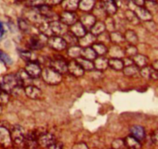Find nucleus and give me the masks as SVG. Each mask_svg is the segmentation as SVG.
<instances>
[{"instance_id":"f257e3e1","label":"nucleus","mask_w":158,"mask_h":149,"mask_svg":"<svg viewBox=\"0 0 158 149\" xmlns=\"http://www.w3.org/2000/svg\"><path fill=\"white\" fill-rule=\"evenodd\" d=\"M16 75L13 74H9L3 76L2 81L0 83V88L3 92L7 93H11L16 91V89L21 88Z\"/></svg>"},{"instance_id":"f03ea898","label":"nucleus","mask_w":158,"mask_h":149,"mask_svg":"<svg viewBox=\"0 0 158 149\" xmlns=\"http://www.w3.org/2000/svg\"><path fill=\"white\" fill-rule=\"evenodd\" d=\"M41 76L44 81L49 85H57L62 80L61 74L50 66L42 71Z\"/></svg>"},{"instance_id":"7ed1b4c3","label":"nucleus","mask_w":158,"mask_h":149,"mask_svg":"<svg viewBox=\"0 0 158 149\" xmlns=\"http://www.w3.org/2000/svg\"><path fill=\"white\" fill-rule=\"evenodd\" d=\"M49 66L54 68L60 74H64L68 71V65L64 57L60 55H55L49 60Z\"/></svg>"},{"instance_id":"20e7f679","label":"nucleus","mask_w":158,"mask_h":149,"mask_svg":"<svg viewBox=\"0 0 158 149\" xmlns=\"http://www.w3.org/2000/svg\"><path fill=\"white\" fill-rule=\"evenodd\" d=\"M11 134L12 141L16 145H21L24 144V140H25V130L23 127L20 125H14L12 127L10 131Z\"/></svg>"},{"instance_id":"39448f33","label":"nucleus","mask_w":158,"mask_h":149,"mask_svg":"<svg viewBox=\"0 0 158 149\" xmlns=\"http://www.w3.org/2000/svg\"><path fill=\"white\" fill-rule=\"evenodd\" d=\"M50 48L56 51H63L67 48V42L62 37L59 36H52L48 40Z\"/></svg>"},{"instance_id":"423d86ee","label":"nucleus","mask_w":158,"mask_h":149,"mask_svg":"<svg viewBox=\"0 0 158 149\" xmlns=\"http://www.w3.org/2000/svg\"><path fill=\"white\" fill-rule=\"evenodd\" d=\"M56 142L54 135L48 132H42L38 136V144L43 147H49Z\"/></svg>"},{"instance_id":"0eeeda50","label":"nucleus","mask_w":158,"mask_h":149,"mask_svg":"<svg viewBox=\"0 0 158 149\" xmlns=\"http://www.w3.org/2000/svg\"><path fill=\"white\" fill-rule=\"evenodd\" d=\"M24 145L27 149H37L38 145V135L36 132H29L25 137Z\"/></svg>"},{"instance_id":"6e6552de","label":"nucleus","mask_w":158,"mask_h":149,"mask_svg":"<svg viewBox=\"0 0 158 149\" xmlns=\"http://www.w3.org/2000/svg\"><path fill=\"white\" fill-rule=\"evenodd\" d=\"M25 70L32 79H37L41 75V68L34 62H28V64L26 65Z\"/></svg>"},{"instance_id":"1a4fd4ad","label":"nucleus","mask_w":158,"mask_h":149,"mask_svg":"<svg viewBox=\"0 0 158 149\" xmlns=\"http://www.w3.org/2000/svg\"><path fill=\"white\" fill-rule=\"evenodd\" d=\"M50 23V27L51 29L53 35L54 36H60V35H64L67 32V28L68 26L65 25L64 23L61 22V21L54 20L51 21Z\"/></svg>"},{"instance_id":"9d476101","label":"nucleus","mask_w":158,"mask_h":149,"mask_svg":"<svg viewBox=\"0 0 158 149\" xmlns=\"http://www.w3.org/2000/svg\"><path fill=\"white\" fill-rule=\"evenodd\" d=\"M44 34L33 35L28 41V47L32 50H40L44 46V40L43 39Z\"/></svg>"},{"instance_id":"9b49d317","label":"nucleus","mask_w":158,"mask_h":149,"mask_svg":"<svg viewBox=\"0 0 158 149\" xmlns=\"http://www.w3.org/2000/svg\"><path fill=\"white\" fill-rule=\"evenodd\" d=\"M12 138L10 131L5 127H0V145L2 147H10L11 145Z\"/></svg>"},{"instance_id":"f8f14e48","label":"nucleus","mask_w":158,"mask_h":149,"mask_svg":"<svg viewBox=\"0 0 158 149\" xmlns=\"http://www.w3.org/2000/svg\"><path fill=\"white\" fill-rule=\"evenodd\" d=\"M139 74L146 79H158V71L155 70L152 66H145L141 68Z\"/></svg>"},{"instance_id":"ddd939ff","label":"nucleus","mask_w":158,"mask_h":149,"mask_svg":"<svg viewBox=\"0 0 158 149\" xmlns=\"http://www.w3.org/2000/svg\"><path fill=\"white\" fill-rule=\"evenodd\" d=\"M68 71L75 77H81L84 74L85 70L77 61H71L68 65Z\"/></svg>"},{"instance_id":"4468645a","label":"nucleus","mask_w":158,"mask_h":149,"mask_svg":"<svg viewBox=\"0 0 158 149\" xmlns=\"http://www.w3.org/2000/svg\"><path fill=\"white\" fill-rule=\"evenodd\" d=\"M36 10L38 11V13L41 15L44 18L48 20V19H52V21L56 20L54 18L56 17V14L53 12V10H51V7L48 5H41L40 6L36 7Z\"/></svg>"},{"instance_id":"2eb2a0df","label":"nucleus","mask_w":158,"mask_h":149,"mask_svg":"<svg viewBox=\"0 0 158 149\" xmlns=\"http://www.w3.org/2000/svg\"><path fill=\"white\" fill-rule=\"evenodd\" d=\"M60 21L67 26H72L77 22V16L74 12L64 11L60 15Z\"/></svg>"},{"instance_id":"dca6fc26","label":"nucleus","mask_w":158,"mask_h":149,"mask_svg":"<svg viewBox=\"0 0 158 149\" xmlns=\"http://www.w3.org/2000/svg\"><path fill=\"white\" fill-rule=\"evenodd\" d=\"M134 12L136 14V16H138V18L139 19V20L145 21V22H149V21L152 20L153 15H152L145 7L136 6Z\"/></svg>"},{"instance_id":"f3484780","label":"nucleus","mask_w":158,"mask_h":149,"mask_svg":"<svg viewBox=\"0 0 158 149\" xmlns=\"http://www.w3.org/2000/svg\"><path fill=\"white\" fill-rule=\"evenodd\" d=\"M16 75L17 77L19 85L22 87L23 86H30V83L32 81V78L30 76V74L27 72L25 69H20Z\"/></svg>"},{"instance_id":"a211bd4d","label":"nucleus","mask_w":158,"mask_h":149,"mask_svg":"<svg viewBox=\"0 0 158 149\" xmlns=\"http://www.w3.org/2000/svg\"><path fill=\"white\" fill-rule=\"evenodd\" d=\"M25 93L29 98L32 99V100H37V99L40 98V96H42L40 89L36 86H31V85L26 86Z\"/></svg>"},{"instance_id":"6ab92c4d","label":"nucleus","mask_w":158,"mask_h":149,"mask_svg":"<svg viewBox=\"0 0 158 149\" xmlns=\"http://www.w3.org/2000/svg\"><path fill=\"white\" fill-rule=\"evenodd\" d=\"M95 41V36L92 34V33H86L85 36H81L80 40H78V44L80 47L83 48H88L91 45H93Z\"/></svg>"},{"instance_id":"aec40b11","label":"nucleus","mask_w":158,"mask_h":149,"mask_svg":"<svg viewBox=\"0 0 158 149\" xmlns=\"http://www.w3.org/2000/svg\"><path fill=\"white\" fill-rule=\"evenodd\" d=\"M101 3L108 14L114 15L116 13L118 6L114 0H102Z\"/></svg>"},{"instance_id":"412c9836","label":"nucleus","mask_w":158,"mask_h":149,"mask_svg":"<svg viewBox=\"0 0 158 149\" xmlns=\"http://www.w3.org/2000/svg\"><path fill=\"white\" fill-rule=\"evenodd\" d=\"M80 22L84 25L85 28H91L95 25L96 23V18L92 14H85L81 17V21Z\"/></svg>"},{"instance_id":"4be33fe9","label":"nucleus","mask_w":158,"mask_h":149,"mask_svg":"<svg viewBox=\"0 0 158 149\" xmlns=\"http://www.w3.org/2000/svg\"><path fill=\"white\" fill-rule=\"evenodd\" d=\"M71 32L77 37H81L86 34V28L81 22H77L71 27Z\"/></svg>"},{"instance_id":"5701e85b","label":"nucleus","mask_w":158,"mask_h":149,"mask_svg":"<svg viewBox=\"0 0 158 149\" xmlns=\"http://www.w3.org/2000/svg\"><path fill=\"white\" fill-rule=\"evenodd\" d=\"M130 133L132 136L136 138L139 141H142L145 138V130L143 127L139 125L133 126L130 129Z\"/></svg>"},{"instance_id":"b1692460","label":"nucleus","mask_w":158,"mask_h":149,"mask_svg":"<svg viewBox=\"0 0 158 149\" xmlns=\"http://www.w3.org/2000/svg\"><path fill=\"white\" fill-rule=\"evenodd\" d=\"M79 2L80 0H63L62 7L65 11L74 12L78 8Z\"/></svg>"},{"instance_id":"393cba45","label":"nucleus","mask_w":158,"mask_h":149,"mask_svg":"<svg viewBox=\"0 0 158 149\" xmlns=\"http://www.w3.org/2000/svg\"><path fill=\"white\" fill-rule=\"evenodd\" d=\"M124 141H125L126 146L130 149H140L142 147L139 140L132 135L127 137Z\"/></svg>"},{"instance_id":"a878e982","label":"nucleus","mask_w":158,"mask_h":149,"mask_svg":"<svg viewBox=\"0 0 158 149\" xmlns=\"http://www.w3.org/2000/svg\"><path fill=\"white\" fill-rule=\"evenodd\" d=\"M132 58H133L134 65H136L138 68H142L147 66V64H148V58H147V56L143 55V54H136Z\"/></svg>"},{"instance_id":"bb28decb","label":"nucleus","mask_w":158,"mask_h":149,"mask_svg":"<svg viewBox=\"0 0 158 149\" xmlns=\"http://www.w3.org/2000/svg\"><path fill=\"white\" fill-rule=\"evenodd\" d=\"M109 54L112 58H121L125 55V51L118 45H116L111 47L109 51Z\"/></svg>"},{"instance_id":"cd10ccee","label":"nucleus","mask_w":158,"mask_h":149,"mask_svg":"<svg viewBox=\"0 0 158 149\" xmlns=\"http://www.w3.org/2000/svg\"><path fill=\"white\" fill-rule=\"evenodd\" d=\"M123 70L124 74L128 77L137 76L138 74H139V68H138L136 65H134V64H133V65L124 67Z\"/></svg>"},{"instance_id":"c85d7f7f","label":"nucleus","mask_w":158,"mask_h":149,"mask_svg":"<svg viewBox=\"0 0 158 149\" xmlns=\"http://www.w3.org/2000/svg\"><path fill=\"white\" fill-rule=\"evenodd\" d=\"M95 68L98 71H103L109 66V60L105 57H99L95 59Z\"/></svg>"},{"instance_id":"c756f323","label":"nucleus","mask_w":158,"mask_h":149,"mask_svg":"<svg viewBox=\"0 0 158 149\" xmlns=\"http://www.w3.org/2000/svg\"><path fill=\"white\" fill-rule=\"evenodd\" d=\"M95 0H80L78 5V8L85 12H88L92 10L95 6Z\"/></svg>"},{"instance_id":"7c9ffc66","label":"nucleus","mask_w":158,"mask_h":149,"mask_svg":"<svg viewBox=\"0 0 158 149\" xmlns=\"http://www.w3.org/2000/svg\"><path fill=\"white\" fill-rule=\"evenodd\" d=\"M109 66L115 71H120L123 69L124 63L123 61L120 58H110L109 60Z\"/></svg>"},{"instance_id":"2f4dec72","label":"nucleus","mask_w":158,"mask_h":149,"mask_svg":"<svg viewBox=\"0 0 158 149\" xmlns=\"http://www.w3.org/2000/svg\"><path fill=\"white\" fill-rule=\"evenodd\" d=\"M81 56L84 58L88 59V60H95L97 57V54L95 51V50L92 48L88 47V48H84L82 49V52H81Z\"/></svg>"},{"instance_id":"473e14b6","label":"nucleus","mask_w":158,"mask_h":149,"mask_svg":"<svg viewBox=\"0 0 158 149\" xmlns=\"http://www.w3.org/2000/svg\"><path fill=\"white\" fill-rule=\"evenodd\" d=\"M106 29V23H104L103 22H96L95 23V25L92 27V33L93 35L96 36H99L102 33H103L105 32Z\"/></svg>"},{"instance_id":"72a5a7b5","label":"nucleus","mask_w":158,"mask_h":149,"mask_svg":"<svg viewBox=\"0 0 158 149\" xmlns=\"http://www.w3.org/2000/svg\"><path fill=\"white\" fill-rule=\"evenodd\" d=\"M109 36H110L111 41L117 45L121 43H123L126 40L125 37H124V35H123L119 32H111L109 33Z\"/></svg>"},{"instance_id":"f704fd0d","label":"nucleus","mask_w":158,"mask_h":149,"mask_svg":"<svg viewBox=\"0 0 158 149\" xmlns=\"http://www.w3.org/2000/svg\"><path fill=\"white\" fill-rule=\"evenodd\" d=\"M80 65L83 68V69L86 70V71H92L95 68V65L94 63H92V61L88 60V59L84 58V57H78L77 61Z\"/></svg>"},{"instance_id":"c9c22d12","label":"nucleus","mask_w":158,"mask_h":149,"mask_svg":"<svg viewBox=\"0 0 158 149\" xmlns=\"http://www.w3.org/2000/svg\"><path fill=\"white\" fill-rule=\"evenodd\" d=\"M125 40L130 43V45H135L137 44L138 42V36L136 33H135L133 30H129L126 32L125 35H124Z\"/></svg>"},{"instance_id":"e433bc0d","label":"nucleus","mask_w":158,"mask_h":149,"mask_svg":"<svg viewBox=\"0 0 158 149\" xmlns=\"http://www.w3.org/2000/svg\"><path fill=\"white\" fill-rule=\"evenodd\" d=\"M81 52H82V48L81 47L73 45L68 49V54L72 58H78L81 56Z\"/></svg>"},{"instance_id":"4c0bfd02","label":"nucleus","mask_w":158,"mask_h":149,"mask_svg":"<svg viewBox=\"0 0 158 149\" xmlns=\"http://www.w3.org/2000/svg\"><path fill=\"white\" fill-rule=\"evenodd\" d=\"M126 17H127V20L133 25H137L139 23V19L133 10H127L126 12Z\"/></svg>"},{"instance_id":"58836bf2","label":"nucleus","mask_w":158,"mask_h":149,"mask_svg":"<svg viewBox=\"0 0 158 149\" xmlns=\"http://www.w3.org/2000/svg\"><path fill=\"white\" fill-rule=\"evenodd\" d=\"M64 39L67 42V44H70L72 46L73 45H75V44L78 42L77 37L71 31H67L64 34Z\"/></svg>"},{"instance_id":"ea45409f","label":"nucleus","mask_w":158,"mask_h":149,"mask_svg":"<svg viewBox=\"0 0 158 149\" xmlns=\"http://www.w3.org/2000/svg\"><path fill=\"white\" fill-rule=\"evenodd\" d=\"M145 8L151 13L152 15L158 12V4L156 1H145Z\"/></svg>"},{"instance_id":"a19ab883","label":"nucleus","mask_w":158,"mask_h":149,"mask_svg":"<svg viewBox=\"0 0 158 149\" xmlns=\"http://www.w3.org/2000/svg\"><path fill=\"white\" fill-rule=\"evenodd\" d=\"M92 48L95 50L96 54H99V55H104V54L108 53L107 48L103 44H95L93 47H92Z\"/></svg>"},{"instance_id":"79ce46f5","label":"nucleus","mask_w":158,"mask_h":149,"mask_svg":"<svg viewBox=\"0 0 158 149\" xmlns=\"http://www.w3.org/2000/svg\"><path fill=\"white\" fill-rule=\"evenodd\" d=\"M20 57L23 60L27 61L28 62H34V60L36 59V56L33 54V53L32 51H23L22 52H20Z\"/></svg>"},{"instance_id":"37998d69","label":"nucleus","mask_w":158,"mask_h":149,"mask_svg":"<svg viewBox=\"0 0 158 149\" xmlns=\"http://www.w3.org/2000/svg\"><path fill=\"white\" fill-rule=\"evenodd\" d=\"M125 146V141L123 139H120V138L114 140L112 143V149H123Z\"/></svg>"},{"instance_id":"c03bdc74","label":"nucleus","mask_w":158,"mask_h":149,"mask_svg":"<svg viewBox=\"0 0 158 149\" xmlns=\"http://www.w3.org/2000/svg\"><path fill=\"white\" fill-rule=\"evenodd\" d=\"M18 24H19V29L22 31L26 32V33L30 31V25H29L28 22L27 20H25L24 19H19Z\"/></svg>"},{"instance_id":"a18cd8bd","label":"nucleus","mask_w":158,"mask_h":149,"mask_svg":"<svg viewBox=\"0 0 158 149\" xmlns=\"http://www.w3.org/2000/svg\"><path fill=\"white\" fill-rule=\"evenodd\" d=\"M0 60L2 61L6 65H12V63H13V60H12L11 57L6 53L1 51V50H0Z\"/></svg>"},{"instance_id":"49530a36","label":"nucleus","mask_w":158,"mask_h":149,"mask_svg":"<svg viewBox=\"0 0 158 149\" xmlns=\"http://www.w3.org/2000/svg\"><path fill=\"white\" fill-rule=\"evenodd\" d=\"M125 54H127V55H129L130 57H133V56H135L136 54H137V48H136L135 45H130L128 47H127V49H126Z\"/></svg>"},{"instance_id":"de8ad7c7","label":"nucleus","mask_w":158,"mask_h":149,"mask_svg":"<svg viewBox=\"0 0 158 149\" xmlns=\"http://www.w3.org/2000/svg\"><path fill=\"white\" fill-rule=\"evenodd\" d=\"M151 139L153 144L158 146V130H156L155 131H153V133L152 134Z\"/></svg>"},{"instance_id":"09e8293b","label":"nucleus","mask_w":158,"mask_h":149,"mask_svg":"<svg viewBox=\"0 0 158 149\" xmlns=\"http://www.w3.org/2000/svg\"><path fill=\"white\" fill-rule=\"evenodd\" d=\"M106 26L111 30H113L115 29V23H114L113 19H108L106 21Z\"/></svg>"},{"instance_id":"8fccbe9b","label":"nucleus","mask_w":158,"mask_h":149,"mask_svg":"<svg viewBox=\"0 0 158 149\" xmlns=\"http://www.w3.org/2000/svg\"><path fill=\"white\" fill-rule=\"evenodd\" d=\"M72 149H89L87 144L85 143H77V144H74Z\"/></svg>"},{"instance_id":"3c124183","label":"nucleus","mask_w":158,"mask_h":149,"mask_svg":"<svg viewBox=\"0 0 158 149\" xmlns=\"http://www.w3.org/2000/svg\"><path fill=\"white\" fill-rule=\"evenodd\" d=\"M45 2L48 6H55L63 2V0H45Z\"/></svg>"},{"instance_id":"603ef678","label":"nucleus","mask_w":158,"mask_h":149,"mask_svg":"<svg viewBox=\"0 0 158 149\" xmlns=\"http://www.w3.org/2000/svg\"><path fill=\"white\" fill-rule=\"evenodd\" d=\"M63 147V144L60 142H55L52 144V145L50 146L49 147H48V149H62Z\"/></svg>"},{"instance_id":"864d4df0","label":"nucleus","mask_w":158,"mask_h":149,"mask_svg":"<svg viewBox=\"0 0 158 149\" xmlns=\"http://www.w3.org/2000/svg\"><path fill=\"white\" fill-rule=\"evenodd\" d=\"M152 67H153L155 70L158 71V60L155 61V62H153V65H152Z\"/></svg>"},{"instance_id":"5fc2aeb1","label":"nucleus","mask_w":158,"mask_h":149,"mask_svg":"<svg viewBox=\"0 0 158 149\" xmlns=\"http://www.w3.org/2000/svg\"><path fill=\"white\" fill-rule=\"evenodd\" d=\"M3 33H4L3 28H2V29H0V39L2 38V35H3Z\"/></svg>"},{"instance_id":"6e6d98bb","label":"nucleus","mask_w":158,"mask_h":149,"mask_svg":"<svg viewBox=\"0 0 158 149\" xmlns=\"http://www.w3.org/2000/svg\"><path fill=\"white\" fill-rule=\"evenodd\" d=\"M2 113V106H0V113Z\"/></svg>"},{"instance_id":"4d7b16f0","label":"nucleus","mask_w":158,"mask_h":149,"mask_svg":"<svg viewBox=\"0 0 158 149\" xmlns=\"http://www.w3.org/2000/svg\"><path fill=\"white\" fill-rule=\"evenodd\" d=\"M145 1H156V0H145Z\"/></svg>"},{"instance_id":"13d9d810","label":"nucleus","mask_w":158,"mask_h":149,"mask_svg":"<svg viewBox=\"0 0 158 149\" xmlns=\"http://www.w3.org/2000/svg\"><path fill=\"white\" fill-rule=\"evenodd\" d=\"M1 92H2V91H1V88H0V94H1Z\"/></svg>"}]
</instances>
